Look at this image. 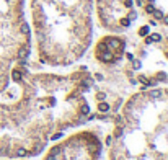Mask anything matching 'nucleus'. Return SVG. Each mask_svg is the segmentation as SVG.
<instances>
[{
    "label": "nucleus",
    "instance_id": "f257e3e1",
    "mask_svg": "<svg viewBox=\"0 0 168 160\" xmlns=\"http://www.w3.org/2000/svg\"><path fill=\"white\" fill-rule=\"evenodd\" d=\"M98 57L101 59V61H105V62H110L111 59H113V56H111V52L105 51V52H101V54H98Z\"/></svg>",
    "mask_w": 168,
    "mask_h": 160
},
{
    "label": "nucleus",
    "instance_id": "f03ea898",
    "mask_svg": "<svg viewBox=\"0 0 168 160\" xmlns=\"http://www.w3.org/2000/svg\"><path fill=\"white\" fill-rule=\"evenodd\" d=\"M108 44H110L111 47H114V49H119V47H121V41H119V39H116V38L108 39Z\"/></svg>",
    "mask_w": 168,
    "mask_h": 160
},
{
    "label": "nucleus",
    "instance_id": "7ed1b4c3",
    "mask_svg": "<svg viewBox=\"0 0 168 160\" xmlns=\"http://www.w3.org/2000/svg\"><path fill=\"white\" fill-rule=\"evenodd\" d=\"M150 96H152V100H158V98L162 96V90H152Z\"/></svg>",
    "mask_w": 168,
    "mask_h": 160
},
{
    "label": "nucleus",
    "instance_id": "20e7f679",
    "mask_svg": "<svg viewBox=\"0 0 168 160\" xmlns=\"http://www.w3.org/2000/svg\"><path fill=\"white\" fill-rule=\"evenodd\" d=\"M20 31L23 33L25 36H29V26H28L26 23H23V25H21V28H20Z\"/></svg>",
    "mask_w": 168,
    "mask_h": 160
},
{
    "label": "nucleus",
    "instance_id": "39448f33",
    "mask_svg": "<svg viewBox=\"0 0 168 160\" xmlns=\"http://www.w3.org/2000/svg\"><path fill=\"white\" fill-rule=\"evenodd\" d=\"M28 56V47H23V49H20L18 51V57L20 59H25Z\"/></svg>",
    "mask_w": 168,
    "mask_h": 160
},
{
    "label": "nucleus",
    "instance_id": "423d86ee",
    "mask_svg": "<svg viewBox=\"0 0 168 160\" xmlns=\"http://www.w3.org/2000/svg\"><path fill=\"white\" fill-rule=\"evenodd\" d=\"M12 77H13L15 82H20V80H21V74H20V70H13L12 72Z\"/></svg>",
    "mask_w": 168,
    "mask_h": 160
},
{
    "label": "nucleus",
    "instance_id": "0eeeda50",
    "mask_svg": "<svg viewBox=\"0 0 168 160\" xmlns=\"http://www.w3.org/2000/svg\"><path fill=\"white\" fill-rule=\"evenodd\" d=\"M98 109L105 113V111H108V109H110V105H108V103H100V105H98Z\"/></svg>",
    "mask_w": 168,
    "mask_h": 160
},
{
    "label": "nucleus",
    "instance_id": "6e6552de",
    "mask_svg": "<svg viewBox=\"0 0 168 160\" xmlns=\"http://www.w3.org/2000/svg\"><path fill=\"white\" fill-rule=\"evenodd\" d=\"M139 34H140V36H147V34H149V26H142L140 31H139Z\"/></svg>",
    "mask_w": 168,
    "mask_h": 160
},
{
    "label": "nucleus",
    "instance_id": "1a4fd4ad",
    "mask_svg": "<svg viewBox=\"0 0 168 160\" xmlns=\"http://www.w3.org/2000/svg\"><path fill=\"white\" fill-rule=\"evenodd\" d=\"M152 13H153V16H155L157 20H162V18H163V13H162L160 10H153Z\"/></svg>",
    "mask_w": 168,
    "mask_h": 160
},
{
    "label": "nucleus",
    "instance_id": "9d476101",
    "mask_svg": "<svg viewBox=\"0 0 168 160\" xmlns=\"http://www.w3.org/2000/svg\"><path fill=\"white\" fill-rule=\"evenodd\" d=\"M98 51H101V52L108 51V46H106V43H100V44H98Z\"/></svg>",
    "mask_w": 168,
    "mask_h": 160
},
{
    "label": "nucleus",
    "instance_id": "9b49d317",
    "mask_svg": "<svg viewBox=\"0 0 168 160\" xmlns=\"http://www.w3.org/2000/svg\"><path fill=\"white\" fill-rule=\"evenodd\" d=\"M80 111H82V114H88L90 113V108H88V105H83L82 108H80Z\"/></svg>",
    "mask_w": 168,
    "mask_h": 160
},
{
    "label": "nucleus",
    "instance_id": "f8f14e48",
    "mask_svg": "<svg viewBox=\"0 0 168 160\" xmlns=\"http://www.w3.org/2000/svg\"><path fill=\"white\" fill-rule=\"evenodd\" d=\"M16 155L18 157H25L26 155V150H25V149H18V150H16Z\"/></svg>",
    "mask_w": 168,
    "mask_h": 160
},
{
    "label": "nucleus",
    "instance_id": "ddd939ff",
    "mask_svg": "<svg viewBox=\"0 0 168 160\" xmlns=\"http://www.w3.org/2000/svg\"><path fill=\"white\" fill-rule=\"evenodd\" d=\"M139 82H140V83H144L145 87L149 85V82H147V78H145V77H142V75H140V77H139Z\"/></svg>",
    "mask_w": 168,
    "mask_h": 160
},
{
    "label": "nucleus",
    "instance_id": "4468645a",
    "mask_svg": "<svg viewBox=\"0 0 168 160\" xmlns=\"http://www.w3.org/2000/svg\"><path fill=\"white\" fill-rule=\"evenodd\" d=\"M150 39H152V41H160V34H152V36H150Z\"/></svg>",
    "mask_w": 168,
    "mask_h": 160
},
{
    "label": "nucleus",
    "instance_id": "2eb2a0df",
    "mask_svg": "<svg viewBox=\"0 0 168 160\" xmlns=\"http://www.w3.org/2000/svg\"><path fill=\"white\" fill-rule=\"evenodd\" d=\"M157 78H158V80H165V74H163V72L157 74Z\"/></svg>",
    "mask_w": 168,
    "mask_h": 160
},
{
    "label": "nucleus",
    "instance_id": "dca6fc26",
    "mask_svg": "<svg viewBox=\"0 0 168 160\" xmlns=\"http://www.w3.org/2000/svg\"><path fill=\"white\" fill-rule=\"evenodd\" d=\"M105 96H106L105 93H98V95H96V98H98V100H105Z\"/></svg>",
    "mask_w": 168,
    "mask_h": 160
},
{
    "label": "nucleus",
    "instance_id": "f3484780",
    "mask_svg": "<svg viewBox=\"0 0 168 160\" xmlns=\"http://www.w3.org/2000/svg\"><path fill=\"white\" fill-rule=\"evenodd\" d=\"M153 10H155V8H153V7H152V5H149V7H147V12H149V13H152V12H153Z\"/></svg>",
    "mask_w": 168,
    "mask_h": 160
},
{
    "label": "nucleus",
    "instance_id": "a211bd4d",
    "mask_svg": "<svg viewBox=\"0 0 168 160\" xmlns=\"http://www.w3.org/2000/svg\"><path fill=\"white\" fill-rule=\"evenodd\" d=\"M95 78H96V80H103V75L101 74H96V75H95Z\"/></svg>",
    "mask_w": 168,
    "mask_h": 160
},
{
    "label": "nucleus",
    "instance_id": "6ab92c4d",
    "mask_svg": "<svg viewBox=\"0 0 168 160\" xmlns=\"http://www.w3.org/2000/svg\"><path fill=\"white\" fill-rule=\"evenodd\" d=\"M121 25H124V26H127V25H129V20H122V21H121Z\"/></svg>",
    "mask_w": 168,
    "mask_h": 160
},
{
    "label": "nucleus",
    "instance_id": "aec40b11",
    "mask_svg": "<svg viewBox=\"0 0 168 160\" xmlns=\"http://www.w3.org/2000/svg\"><path fill=\"white\" fill-rule=\"evenodd\" d=\"M163 21H165V25H168V16H163Z\"/></svg>",
    "mask_w": 168,
    "mask_h": 160
},
{
    "label": "nucleus",
    "instance_id": "412c9836",
    "mask_svg": "<svg viewBox=\"0 0 168 160\" xmlns=\"http://www.w3.org/2000/svg\"><path fill=\"white\" fill-rule=\"evenodd\" d=\"M47 160H56V159H54V155H49V157H47Z\"/></svg>",
    "mask_w": 168,
    "mask_h": 160
},
{
    "label": "nucleus",
    "instance_id": "4be33fe9",
    "mask_svg": "<svg viewBox=\"0 0 168 160\" xmlns=\"http://www.w3.org/2000/svg\"><path fill=\"white\" fill-rule=\"evenodd\" d=\"M167 57H168V52H167Z\"/></svg>",
    "mask_w": 168,
    "mask_h": 160
},
{
    "label": "nucleus",
    "instance_id": "5701e85b",
    "mask_svg": "<svg viewBox=\"0 0 168 160\" xmlns=\"http://www.w3.org/2000/svg\"><path fill=\"white\" fill-rule=\"evenodd\" d=\"M150 2H153V0H150Z\"/></svg>",
    "mask_w": 168,
    "mask_h": 160
}]
</instances>
